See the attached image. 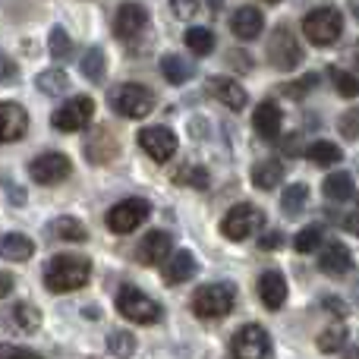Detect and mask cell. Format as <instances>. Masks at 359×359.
<instances>
[{"label":"cell","instance_id":"1","mask_svg":"<svg viewBox=\"0 0 359 359\" xmlns=\"http://www.w3.org/2000/svg\"><path fill=\"white\" fill-rule=\"evenodd\" d=\"M88 278H92V262L86 255L63 252L44 265V287L50 293H73L79 287H86Z\"/></svg>","mask_w":359,"mask_h":359},{"label":"cell","instance_id":"2","mask_svg":"<svg viewBox=\"0 0 359 359\" xmlns=\"http://www.w3.org/2000/svg\"><path fill=\"white\" fill-rule=\"evenodd\" d=\"M303 35L309 38L316 48H331L341 41L344 35V16L337 6H318V10L303 16Z\"/></svg>","mask_w":359,"mask_h":359},{"label":"cell","instance_id":"3","mask_svg":"<svg viewBox=\"0 0 359 359\" xmlns=\"http://www.w3.org/2000/svg\"><path fill=\"white\" fill-rule=\"evenodd\" d=\"M111 107L126 120H142L155 111V95H151V88L139 86V82H123L120 88L111 92Z\"/></svg>","mask_w":359,"mask_h":359},{"label":"cell","instance_id":"4","mask_svg":"<svg viewBox=\"0 0 359 359\" xmlns=\"http://www.w3.org/2000/svg\"><path fill=\"white\" fill-rule=\"evenodd\" d=\"M233 303H236L233 284H205L192 297V312L198 318H224L230 316Z\"/></svg>","mask_w":359,"mask_h":359},{"label":"cell","instance_id":"5","mask_svg":"<svg viewBox=\"0 0 359 359\" xmlns=\"http://www.w3.org/2000/svg\"><path fill=\"white\" fill-rule=\"evenodd\" d=\"M117 312L123 318H130V322H136V325H155V322H161V306H158L151 297H145L142 290H136V287H120V293H117Z\"/></svg>","mask_w":359,"mask_h":359},{"label":"cell","instance_id":"6","mask_svg":"<svg viewBox=\"0 0 359 359\" xmlns=\"http://www.w3.org/2000/svg\"><path fill=\"white\" fill-rule=\"evenodd\" d=\"M303 48L297 41V32L290 25H278L271 32V41H268V63L274 69H297L303 63Z\"/></svg>","mask_w":359,"mask_h":359},{"label":"cell","instance_id":"7","mask_svg":"<svg viewBox=\"0 0 359 359\" xmlns=\"http://www.w3.org/2000/svg\"><path fill=\"white\" fill-rule=\"evenodd\" d=\"M262 224H265V215H262L255 205H249V202H240V205H233V208L224 215V221H221V233L227 236V240H246V236H252V233H259L262 230Z\"/></svg>","mask_w":359,"mask_h":359},{"label":"cell","instance_id":"8","mask_svg":"<svg viewBox=\"0 0 359 359\" xmlns=\"http://www.w3.org/2000/svg\"><path fill=\"white\" fill-rule=\"evenodd\" d=\"M151 215V205L145 198H123L104 215V224L111 233H133L136 227H142L145 217Z\"/></svg>","mask_w":359,"mask_h":359},{"label":"cell","instance_id":"9","mask_svg":"<svg viewBox=\"0 0 359 359\" xmlns=\"http://www.w3.org/2000/svg\"><path fill=\"white\" fill-rule=\"evenodd\" d=\"M92 117H95V101L88 95H76V98H69L67 104L50 114V123L60 133H79L92 123Z\"/></svg>","mask_w":359,"mask_h":359},{"label":"cell","instance_id":"10","mask_svg":"<svg viewBox=\"0 0 359 359\" xmlns=\"http://www.w3.org/2000/svg\"><path fill=\"white\" fill-rule=\"evenodd\" d=\"M230 353H233V359H268L271 337H268V331L262 325H243L230 337Z\"/></svg>","mask_w":359,"mask_h":359},{"label":"cell","instance_id":"11","mask_svg":"<svg viewBox=\"0 0 359 359\" xmlns=\"http://www.w3.org/2000/svg\"><path fill=\"white\" fill-rule=\"evenodd\" d=\"M69 174H73V164H69V158L60 155V151H44V155H38L35 161L29 164V177L35 180L38 186H57Z\"/></svg>","mask_w":359,"mask_h":359},{"label":"cell","instance_id":"12","mask_svg":"<svg viewBox=\"0 0 359 359\" xmlns=\"http://www.w3.org/2000/svg\"><path fill=\"white\" fill-rule=\"evenodd\" d=\"M139 149L158 164H168L177 155V136L168 126H145L139 133Z\"/></svg>","mask_w":359,"mask_h":359},{"label":"cell","instance_id":"13","mask_svg":"<svg viewBox=\"0 0 359 359\" xmlns=\"http://www.w3.org/2000/svg\"><path fill=\"white\" fill-rule=\"evenodd\" d=\"M145 25H149V10L142 4H123L114 16V35L120 41H136L145 32Z\"/></svg>","mask_w":359,"mask_h":359},{"label":"cell","instance_id":"14","mask_svg":"<svg viewBox=\"0 0 359 359\" xmlns=\"http://www.w3.org/2000/svg\"><path fill=\"white\" fill-rule=\"evenodd\" d=\"M29 133V114L16 101H0V145L19 142Z\"/></svg>","mask_w":359,"mask_h":359},{"label":"cell","instance_id":"15","mask_svg":"<svg viewBox=\"0 0 359 359\" xmlns=\"http://www.w3.org/2000/svg\"><path fill=\"white\" fill-rule=\"evenodd\" d=\"M208 92H211V98H217L224 107H230V111H243L249 101L246 88H243L236 79H230V76H211Z\"/></svg>","mask_w":359,"mask_h":359},{"label":"cell","instance_id":"16","mask_svg":"<svg viewBox=\"0 0 359 359\" xmlns=\"http://www.w3.org/2000/svg\"><path fill=\"white\" fill-rule=\"evenodd\" d=\"M318 268H322V274H328V278H347V274L353 271V255H350V249L344 246V243H328V246H322Z\"/></svg>","mask_w":359,"mask_h":359},{"label":"cell","instance_id":"17","mask_svg":"<svg viewBox=\"0 0 359 359\" xmlns=\"http://www.w3.org/2000/svg\"><path fill=\"white\" fill-rule=\"evenodd\" d=\"M170 249H174V236H170L168 230H151V233L139 243L136 259L142 262V265H161L170 255Z\"/></svg>","mask_w":359,"mask_h":359},{"label":"cell","instance_id":"18","mask_svg":"<svg viewBox=\"0 0 359 359\" xmlns=\"http://www.w3.org/2000/svg\"><path fill=\"white\" fill-rule=\"evenodd\" d=\"M262 29H265V16H262V10H255V6H240V10L230 16V32H233L240 41L259 38Z\"/></svg>","mask_w":359,"mask_h":359},{"label":"cell","instance_id":"19","mask_svg":"<svg viewBox=\"0 0 359 359\" xmlns=\"http://www.w3.org/2000/svg\"><path fill=\"white\" fill-rule=\"evenodd\" d=\"M280 123H284V117H280V107L274 104V101H262V104L255 107L252 126L265 142H274V139L280 136Z\"/></svg>","mask_w":359,"mask_h":359},{"label":"cell","instance_id":"20","mask_svg":"<svg viewBox=\"0 0 359 359\" xmlns=\"http://www.w3.org/2000/svg\"><path fill=\"white\" fill-rule=\"evenodd\" d=\"M259 299L265 309H280L287 303V280L280 271H265L259 278Z\"/></svg>","mask_w":359,"mask_h":359},{"label":"cell","instance_id":"21","mask_svg":"<svg viewBox=\"0 0 359 359\" xmlns=\"http://www.w3.org/2000/svg\"><path fill=\"white\" fill-rule=\"evenodd\" d=\"M35 255V243L25 233H0V259L6 262H29Z\"/></svg>","mask_w":359,"mask_h":359},{"label":"cell","instance_id":"22","mask_svg":"<svg viewBox=\"0 0 359 359\" xmlns=\"http://www.w3.org/2000/svg\"><path fill=\"white\" fill-rule=\"evenodd\" d=\"M196 271H198L196 255L180 249V252L170 255L168 265H164V284H183V280H189Z\"/></svg>","mask_w":359,"mask_h":359},{"label":"cell","instance_id":"23","mask_svg":"<svg viewBox=\"0 0 359 359\" xmlns=\"http://www.w3.org/2000/svg\"><path fill=\"white\" fill-rule=\"evenodd\" d=\"M325 196L331 202H350L356 196V186H353V177L347 170H334V174L325 177Z\"/></svg>","mask_w":359,"mask_h":359},{"label":"cell","instance_id":"24","mask_svg":"<svg viewBox=\"0 0 359 359\" xmlns=\"http://www.w3.org/2000/svg\"><path fill=\"white\" fill-rule=\"evenodd\" d=\"M306 158H309L316 168H334V164L344 161V151L337 149L334 142H328V139H318V142H312L309 149H306Z\"/></svg>","mask_w":359,"mask_h":359},{"label":"cell","instance_id":"25","mask_svg":"<svg viewBox=\"0 0 359 359\" xmlns=\"http://www.w3.org/2000/svg\"><path fill=\"white\" fill-rule=\"evenodd\" d=\"M347 337H350L347 325H344V322H334V325H328V328H325L322 334L316 337V347H318V353H337V350H344Z\"/></svg>","mask_w":359,"mask_h":359},{"label":"cell","instance_id":"26","mask_svg":"<svg viewBox=\"0 0 359 359\" xmlns=\"http://www.w3.org/2000/svg\"><path fill=\"white\" fill-rule=\"evenodd\" d=\"M161 73H164V79H168L170 86H183V82L192 79L196 69H192L180 54H164L161 57Z\"/></svg>","mask_w":359,"mask_h":359},{"label":"cell","instance_id":"27","mask_svg":"<svg viewBox=\"0 0 359 359\" xmlns=\"http://www.w3.org/2000/svg\"><path fill=\"white\" fill-rule=\"evenodd\" d=\"M252 183L259 189H274L284 183V164L280 161H259L252 168Z\"/></svg>","mask_w":359,"mask_h":359},{"label":"cell","instance_id":"28","mask_svg":"<svg viewBox=\"0 0 359 359\" xmlns=\"http://www.w3.org/2000/svg\"><path fill=\"white\" fill-rule=\"evenodd\" d=\"M50 236H57V240H67V243H82L88 236L86 224L79 221V217H57L54 224H50Z\"/></svg>","mask_w":359,"mask_h":359},{"label":"cell","instance_id":"29","mask_svg":"<svg viewBox=\"0 0 359 359\" xmlns=\"http://www.w3.org/2000/svg\"><path fill=\"white\" fill-rule=\"evenodd\" d=\"M35 86H38V92H44V95H60V92H69V76L63 67H54V69L38 73Z\"/></svg>","mask_w":359,"mask_h":359},{"label":"cell","instance_id":"30","mask_svg":"<svg viewBox=\"0 0 359 359\" xmlns=\"http://www.w3.org/2000/svg\"><path fill=\"white\" fill-rule=\"evenodd\" d=\"M306 202H309V186L306 183H293L280 192V208H284V215H290V217H297L299 211L306 208Z\"/></svg>","mask_w":359,"mask_h":359},{"label":"cell","instance_id":"31","mask_svg":"<svg viewBox=\"0 0 359 359\" xmlns=\"http://www.w3.org/2000/svg\"><path fill=\"white\" fill-rule=\"evenodd\" d=\"M186 48L192 50L196 57H208L211 50H215V32L211 29H202V25H196V29L186 32Z\"/></svg>","mask_w":359,"mask_h":359},{"label":"cell","instance_id":"32","mask_svg":"<svg viewBox=\"0 0 359 359\" xmlns=\"http://www.w3.org/2000/svg\"><path fill=\"white\" fill-rule=\"evenodd\" d=\"M10 318H13V325H16L22 334H32V331H38V325H41V312H38L32 303H16Z\"/></svg>","mask_w":359,"mask_h":359},{"label":"cell","instance_id":"33","mask_svg":"<svg viewBox=\"0 0 359 359\" xmlns=\"http://www.w3.org/2000/svg\"><path fill=\"white\" fill-rule=\"evenodd\" d=\"M79 69L88 82H101L104 79V50L101 48H88L79 60Z\"/></svg>","mask_w":359,"mask_h":359},{"label":"cell","instance_id":"34","mask_svg":"<svg viewBox=\"0 0 359 359\" xmlns=\"http://www.w3.org/2000/svg\"><path fill=\"white\" fill-rule=\"evenodd\" d=\"M107 350L117 359H130L136 353V337H133L130 331H111V334H107Z\"/></svg>","mask_w":359,"mask_h":359},{"label":"cell","instance_id":"35","mask_svg":"<svg viewBox=\"0 0 359 359\" xmlns=\"http://www.w3.org/2000/svg\"><path fill=\"white\" fill-rule=\"evenodd\" d=\"M322 240H325V230H322V224H309L306 230H299L297 233V240H293V249L297 252H316L318 246H322Z\"/></svg>","mask_w":359,"mask_h":359},{"label":"cell","instance_id":"36","mask_svg":"<svg viewBox=\"0 0 359 359\" xmlns=\"http://www.w3.org/2000/svg\"><path fill=\"white\" fill-rule=\"evenodd\" d=\"M331 82H334L341 98H356L359 95V76L356 73H347V69H341V67H331Z\"/></svg>","mask_w":359,"mask_h":359},{"label":"cell","instance_id":"37","mask_svg":"<svg viewBox=\"0 0 359 359\" xmlns=\"http://www.w3.org/2000/svg\"><path fill=\"white\" fill-rule=\"evenodd\" d=\"M48 50H50V57L54 60H67L69 54H73V41H69V35H67V29H60V25H54L50 29V35H48Z\"/></svg>","mask_w":359,"mask_h":359},{"label":"cell","instance_id":"38","mask_svg":"<svg viewBox=\"0 0 359 359\" xmlns=\"http://www.w3.org/2000/svg\"><path fill=\"white\" fill-rule=\"evenodd\" d=\"M174 183L180 186H196V189H208V170L198 168V164H186V168H180L174 174Z\"/></svg>","mask_w":359,"mask_h":359},{"label":"cell","instance_id":"39","mask_svg":"<svg viewBox=\"0 0 359 359\" xmlns=\"http://www.w3.org/2000/svg\"><path fill=\"white\" fill-rule=\"evenodd\" d=\"M316 86H318V73H306V76H299L297 82H284V86H280L278 92L297 101V98H306V95H309Z\"/></svg>","mask_w":359,"mask_h":359},{"label":"cell","instance_id":"40","mask_svg":"<svg viewBox=\"0 0 359 359\" xmlns=\"http://www.w3.org/2000/svg\"><path fill=\"white\" fill-rule=\"evenodd\" d=\"M337 130H341L344 139H359V107L353 111L341 114V120H337Z\"/></svg>","mask_w":359,"mask_h":359},{"label":"cell","instance_id":"41","mask_svg":"<svg viewBox=\"0 0 359 359\" xmlns=\"http://www.w3.org/2000/svg\"><path fill=\"white\" fill-rule=\"evenodd\" d=\"M0 359H44L41 353L29 347H16V344H0Z\"/></svg>","mask_w":359,"mask_h":359},{"label":"cell","instance_id":"42","mask_svg":"<svg viewBox=\"0 0 359 359\" xmlns=\"http://www.w3.org/2000/svg\"><path fill=\"white\" fill-rule=\"evenodd\" d=\"M198 0H170V10L177 19H196L198 16Z\"/></svg>","mask_w":359,"mask_h":359},{"label":"cell","instance_id":"43","mask_svg":"<svg viewBox=\"0 0 359 359\" xmlns=\"http://www.w3.org/2000/svg\"><path fill=\"white\" fill-rule=\"evenodd\" d=\"M19 79V67L10 60V54L0 50V86H10V82Z\"/></svg>","mask_w":359,"mask_h":359},{"label":"cell","instance_id":"44","mask_svg":"<svg viewBox=\"0 0 359 359\" xmlns=\"http://www.w3.org/2000/svg\"><path fill=\"white\" fill-rule=\"evenodd\" d=\"M280 243H284V236H280L278 230L259 236V249H262V252H274V249H280Z\"/></svg>","mask_w":359,"mask_h":359},{"label":"cell","instance_id":"45","mask_svg":"<svg viewBox=\"0 0 359 359\" xmlns=\"http://www.w3.org/2000/svg\"><path fill=\"white\" fill-rule=\"evenodd\" d=\"M227 60H230V63H240V67H236V69H243V73H246V69H252V57H249V54H243V50H230V54H227Z\"/></svg>","mask_w":359,"mask_h":359},{"label":"cell","instance_id":"46","mask_svg":"<svg viewBox=\"0 0 359 359\" xmlns=\"http://www.w3.org/2000/svg\"><path fill=\"white\" fill-rule=\"evenodd\" d=\"M13 287H16V280H13V274H10V271H0V299H4L6 293L13 290Z\"/></svg>","mask_w":359,"mask_h":359},{"label":"cell","instance_id":"47","mask_svg":"<svg viewBox=\"0 0 359 359\" xmlns=\"http://www.w3.org/2000/svg\"><path fill=\"white\" fill-rule=\"evenodd\" d=\"M344 227H347L353 236H359V208H356V211H350V215L344 217Z\"/></svg>","mask_w":359,"mask_h":359},{"label":"cell","instance_id":"48","mask_svg":"<svg viewBox=\"0 0 359 359\" xmlns=\"http://www.w3.org/2000/svg\"><path fill=\"white\" fill-rule=\"evenodd\" d=\"M325 309L337 312V318H347V306H344V303H337V299H325Z\"/></svg>","mask_w":359,"mask_h":359},{"label":"cell","instance_id":"49","mask_svg":"<svg viewBox=\"0 0 359 359\" xmlns=\"http://www.w3.org/2000/svg\"><path fill=\"white\" fill-rule=\"evenodd\" d=\"M344 359H359V347H347L344 350Z\"/></svg>","mask_w":359,"mask_h":359},{"label":"cell","instance_id":"50","mask_svg":"<svg viewBox=\"0 0 359 359\" xmlns=\"http://www.w3.org/2000/svg\"><path fill=\"white\" fill-rule=\"evenodd\" d=\"M353 10H356V19H359V0H353Z\"/></svg>","mask_w":359,"mask_h":359},{"label":"cell","instance_id":"51","mask_svg":"<svg viewBox=\"0 0 359 359\" xmlns=\"http://www.w3.org/2000/svg\"><path fill=\"white\" fill-rule=\"evenodd\" d=\"M356 170H359V158H356Z\"/></svg>","mask_w":359,"mask_h":359},{"label":"cell","instance_id":"52","mask_svg":"<svg viewBox=\"0 0 359 359\" xmlns=\"http://www.w3.org/2000/svg\"><path fill=\"white\" fill-rule=\"evenodd\" d=\"M268 4H278V0H268Z\"/></svg>","mask_w":359,"mask_h":359},{"label":"cell","instance_id":"53","mask_svg":"<svg viewBox=\"0 0 359 359\" xmlns=\"http://www.w3.org/2000/svg\"><path fill=\"white\" fill-rule=\"evenodd\" d=\"M92 359H95V356H92Z\"/></svg>","mask_w":359,"mask_h":359}]
</instances>
